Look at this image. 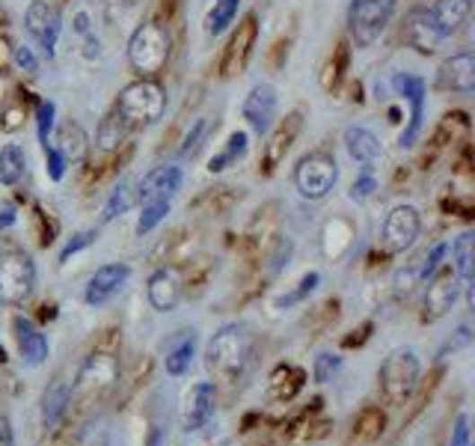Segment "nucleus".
Returning a JSON list of instances; mask_svg holds the SVG:
<instances>
[{
  "label": "nucleus",
  "instance_id": "obj_17",
  "mask_svg": "<svg viewBox=\"0 0 475 446\" xmlns=\"http://www.w3.org/2000/svg\"><path fill=\"white\" fill-rule=\"evenodd\" d=\"M116 381H119V357H116V352L99 348V352H92L81 363L75 390H104V387H110Z\"/></svg>",
  "mask_w": 475,
  "mask_h": 446
},
{
  "label": "nucleus",
  "instance_id": "obj_39",
  "mask_svg": "<svg viewBox=\"0 0 475 446\" xmlns=\"http://www.w3.org/2000/svg\"><path fill=\"white\" fill-rule=\"evenodd\" d=\"M321 286V274L318 271H309V274H303L295 283V289H288L286 295H279L277 300H274V307L277 309H288V307H297V304H303V300L315 292V289Z\"/></svg>",
  "mask_w": 475,
  "mask_h": 446
},
{
  "label": "nucleus",
  "instance_id": "obj_25",
  "mask_svg": "<svg viewBox=\"0 0 475 446\" xmlns=\"http://www.w3.org/2000/svg\"><path fill=\"white\" fill-rule=\"evenodd\" d=\"M244 200V188H235V185H215V188H206L199 193L197 200L190 202L193 211H202V215H229L232 209L238 206V202Z\"/></svg>",
  "mask_w": 475,
  "mask_h": 446
},
{
  "label": "nucleus",
  "instance_id": "obj_23",
  "mask_svg": "<svg viewBox=\"0 0 475 446\" xmlns=\"http://www.w3.org/2000/svg\"><path fill=\"white\" fill-rule=\"evenodd\" d=\"M193 357H197V331L193 327L176 331L163 343V370L172 378L188 375L193 366Z\"/></svg>",
  "mask_w": 475,
  "mask_h": 446
},
{
  "label": "nucleus",
  "instance_id": "obj_46",
  "mask_svg": "<svg viewBox=\"0 0 475 446\" xmlns=\"http://www.w3.org/2000/svg\"><path fill=\"white\" fill-rule=\"evenodd\" d=\"M292 254H295V241L286 236H277L274 247H270V254H268V274H279V271L288 265Z\"/></svg>",
  "mask_w": 475,
  "mask_h": 446
},
{
  "label": "nucleus",
  "instance_id": "obj_34",
  "mask_svg": "<svg viewBox=\"0 0 475 446\" xmlns=\"http://www.w3.org/2000/svg\"><path fill=\"white\" fill-rule=\"evenodd\" d=\"M452 256H454V274L461 277L463 286L472 283V274H475V232H461L458 238H454V245L449 247Z\"/></svg>",
  "mask_w": 475,
  "mask_h": 446
},
{
  "label": "nucleus",
  "instance_id": "obj_63",
  "mask_svg": "<svg viewBox=\"0 0 475 446\" xmlns=\"http://www.w3.org/2000/svg\"><path fill=\"white\" fill-rule=\"evenodd\" d=\"M122 4H137V0H122Z\"/></svg>",
  "mask_w": 475,
  "mask_h": 446
},
{
  "label": "nucleus",
  "instance_id": "obj_54",
  "mask_svg": "<svg viewBox=\"0 0 475 446\" xmlns=\"http://www.w3.org/2000/svg\"><path fill=\"white\" fill-rule=\"evenodd\" d=\"M416 283H422V280H419V265L404 268V271L395 274V289H399V292H410Z\"/></svg>",
  "mask_w": 475,
  "mask_h": 446
},
{
  "label": "nucleus",
  "instance_id": "obj_42",
  "mask_svg": "<svg viewBox=\"0 0 475 446\" xmlns=\"http://www.w3.org/2000/svg\"><path fill=\"white\" fill-rule=\"evenodd\" d=\"M33 116H36L39 143L48 147V143H51V134H54V125H57V104L51 99H39L36 108H33Z\"/></svg>",
  "mask_w": 475,
  "mask_h": 446
},
{
  "label": "nucleus",
  "instance_id": "obj_43",
  "mask_svg": "<svg viewBox=\"0 0 475 446\" xmlns=\"http://www.w3.org/2000/svg\"><path fill=\"white\" fill-rule=\"evenodd\" d=\"M57 229H60V223L54 220V215L48 211L45 206H33V232H36V241H39V247H48V245H54V238H57Z\"/></svg>",
  "mask_w": 475,
  "mask_h": 446
},
{
  "label": "nucleus",
  "instance_id": "obj_56",
  "mask_svg": "<svg viewBox=\"0 0 475 446\" xmlns=\"http://www.w3.org/2000/svg\"><path fill=\"white\" fill-rule=\"evenodd\" d=\"M0 446H15V432L6 414H0Z\"/></svg>",
  "mask_w": 475,
  "mask_h": 446
},
{
  "label": "nucleus",
  "instance_id": "obj_2",
  "mask_svg": "<svg viewBox=\"0 0 475 446\" xmlns=\"http://www.w3.org/2000/svg\"><path fill=\"white\" fill-rule=\"evenodd\" d=\"M172 39L167 24L143 22L128 39V63L140 77H158L170 63Z\"/></svg>",
  "mask_w": 475,
  "mask_h": 446
},
{
  "label": "nucleus",
  "instance_id": "obj_12",
  "mask_svg": "<svg viewBox=\"0 0 475 446\" xmlns=\"http://www.w3.org/2000/svg\"><path fill=\"white\" fill-rule=\"evenodd\" d=\"M392 90L399 93L407 104H410V120H407L401 138H399L401 149H407V147H413V143L419 140V134H422V122H425V95H428L425 90H428V86H425L422 77L399 72V75L392 77Z\"/></svg>",
  "mask_w": 475,
  "mask_h": 446
},
{
  "label": "nucleus",
  "instance_id": "obj_21",
  "mask_svg": "<svg viewBox=\"0 0 475 446\" xmlns=\"http://www.w3.org/2000/svg\"><path fill=\"white\" fill-rule=\"evenodd\" d=\"M184 185V173L176 164H161L152 167L146 176L137 182V202L149 200H172Z\"/></svg>",
  "mask_w": 475,
  "mask_h": 446
},
{
  "label": "nucleus",
  "instance_id": "obj_35",
  "mask_svg": "<svg viewBox=\"0 0 475 446\" xmlns=\"http://www.w3.org/2000/svg\"><path fill=\"white\" fill-rule=\"evenodd\" d=\"M347 66H351V42L342 39V42L333 48V57H330L324 72H321V86L327 93H336L339 86H342L345 75H347Z\"/></svg>",
  "mask_w": 475,
  "mask_h": 446
},
{
  "label": "nucleus",
  "instance_id": "obj_26",
  "mask_svg": "<svg viewBox=\"0 0 475 446\" xmlns=\"http://www.w3.org/2000/svg\"><path fill=\"white\" fill-rule=\"evenodd\" d=\"M72 396H75V384L63 381V378H57L42 390V425L45 429H54L57 423L63 420L66 411H69L72 405Z\"/></svg>",
  "mask_w": 475,
  "mask_h": 446
},
{
  "label": "nucleus",
  "instance_id": "obj_4",
  "mask_svg": "<svg viewBox=\"0 0 475 446\" xmlns=\"http://www.w3.org/2000/svg\"><path fill=\"white\" fill-rule=\"evenodd\" d=\"M419 375H422V363L413 348H399V352H392L381 363V372H377L381 399L386 405H392V408H399V405H404L413 396L416 384H419Z\"/></svg>",
  "mask_w": 475,
  "mask_h": 446
},
{
  "label": "nucleus",
  "instance_id": "obj_24",
  "mask_svg": "<svg viewBox=\"0 0 475 446\" xmlns=\"http://www.w3.org/2000/svg\"><path fill=\"white\" fill-rule=\"evenodd\" d=\"M36 95L27 93L24 86H15V90H9L4 95V102H0V131L4 134H15L24 129L27 116L33 113L36 108Z\"/></svg>",
  "mask_w": 475,
  "mask_h": 446
},
{
  "label": "nucleus",
  "instance_id": "obj_45",
  "mask_svg": "<svg viewBox=\"0 0 475 446\" xmlns=\"http://www.w3.org/2000/svg\"><path fill=\"white\" fill-rule=\"evenodd\" d=\"M339 370H342V357L333 354V352H321V354L315 357V363H312V378H315V384L333 381V378L339 375Z\"/></svg>",
  "mask_w": 475,
  "mask_h": 446
},
{
  "label": "nucleus",
  "instance_id": "obj_49",
  "mask_svg": "<svg viewBox=\"0 0 475 446\" xmlns=\"http://www.w3.org/2000/svg\"><path fill=\"white\" fill-rule=\"evenodd\" d=\"M374 191H377V179H374V173H372V164H363L360 176H356L354 185H351V200L365 202Z\"/></svg>",
  "mask_w": 475,
  "mask_h": 446
},
{
  "label": "nucleus",
  "instance_id": "obj_33",
  "mask_svg": "<svg viewBox=\"0 0 475 446\" xmlns=\"http://www.w3.org/2000/svg\"><path fill=\"white\" fill-rule=\"evenodd\" d=\"M27 173V152L18 143L0 147V185L15 188Z\"/></svg>",
  "mask_w": 475,
  "mask_h": 446
},
{
  "label": "nucleus",
  "instance_id": "obj_50",
  "mask_svg": "<svg viewBox=\"0 0 475 446\" xmlns=\"http://www.w3.org/2000/svg\"><path fill=\"white\" fill-rule=\"evenodd\" d=\"M42 152H45V173H48V179H51V182H63L66 170H69V161L63 158V152L57 149L54 143L42 147Z\"/></svg>",
  "mask_w": 475,
  "mask_h": 446
},
{
  "label": "nucleus",
  "instance_id": "obj_31",
  "mask_svg": "<svg viewBox=\"0 0 475 446\" xmlns=\"http://www.w3.org/2000/svg\"><path fill=\"white\" fill-rule=\"evenodd\" d=\"M247 149H250V134L247 131H232L226 138V143H223V149L217 155H211L208 173L211 176H217V173H226L229 167H238V161L247 158Z\"/></svg>",
  "mask_w": 475,
  "mask_h": 446
},
{
  "label": "nucleus",
  "instance_id": "obj_1",
  "mask_svg": "<svg viewBox=\"0 0 475 446\" xmlns=\"http://www.w3.org/2000/svg\"><path fill=\"white\" fill-rule=\"evenodd\" d=\"M253 357V331L244 322H229L206 345V366L215 381L235 384Z\"/></svg>",
  "mask_w": 475,
  "mask_h": 446
},
{
  "label": "nucleus",
  "instance_id": "obj_19",
  "mask_svg": "<svg viewBox=\"0 0 475 446\" xmlns=\"http://www.w3.org/2000/svg\"><path fill=\"white\" fill-rule=\"evenodd\" d=\"M149 304L158 309V313H172L181 298H184V280H181V268L176 265H163L149 277Z\"/></svg>",
  "mask_w": 475,
  "mask_h": 446
},
{
  "label": "nucleus",
  "instance_id": "obj_27",
  "mask_svg": "<svg viewBox=\"0 0 475 446\" xmlns=\"http://www.w3.org/2000/svg\"><path fill=\"white\" fill-rule=\"evenodd\" d=\"M470 13H472V0H434L431 6V18L443 39L458 33L463 22L470 18Z\"/></svg>",
  "mask_w": 475,
  "mask_h": 446
},
{
  "label": "nucleus",
  "instance_id": "obj_7",
  "mask_svg": "<svg viewBox=\"0 0 475 446\" xmlns=\"http://www.w3.org/2000/svg\"><path fill=\"white\" fill-rule=\"evenodd\" d=\"M36 289V262L24 250H0V300L24 304Z\"/></svg>",
  "mask_w": 475,
  "mask_h": 446
},
{
  "label": "nucleus",
  "instance_id": "obj_51",
  "mask_svg": "<svg viewBox=\"0 0 475 446\" xmlns=\"http://www.w3.org/2000/svg\"><path fill=\"white\" fill-rule=\"evenodd\" d=\"M13 66H18L24 75H36L39 72V60H36V54L31 51L27 45H18L13 48Z\"/></svg>",
  "mask_w": 475,
  "mask_h": 446
},
{
  "label": "nucleus",
  "instance_id": "obj_40",
  "mask_svg": "<svg viewBox=\"0 0 475 446\" xmlns=\"http://www.w3.org/2000/svg\"><path fill=\"white\" fill-rule=\"evenodd\" d=\"M383 429H386V414L381 408H365L360 416H356V423H354V434L360 441H365V443H372V441L381 438Z\"/></svg>",
  "mask_w": 475,
  "mask_h": 446
},
{
  "label": "nucleus",
  "instance_id": "obj_29",
  "mask_svg": "<svg viewBox=\"0 0 475 446\" xmlns=\"http://www.w3.org/2000/svg\"><path fill=\"white\" fill-rule=\"evenodd\" d=\"M345 149L356 164H374L381 158V140L365 125H347L345 129Z\"/></svg>",
  "mask_w": 475,
  "mask_h": 446
},
{
  "label": "nucleus",
  "instance_id": "obj_58",
  "mask_svg": "<svg viewBox=\"0 0 475 446\" xmlns=\"http://www.w3.org/2000/svg\"><path fill=\"white\" fill-rule=\"evenodd\" d=\"M9 66H13V48H9L6 36L0 33V75H6Z\"/></svg>",
  "mask_w": 475,
  "mask_h": 446
},
{
  "label": "nucleus",
  "instance_id": "obj_36",
  "mask_svg": "<svg viewBox=\"0 0 475 446\" xmlns=\"http://www.w3.org/2000/svg\"><path fill=\"white\" fill-rule=\"evenodd\" d=\"M134 206H137V185H134L131 179H119V185L110 191V197L101 209V223H110L116 218H122L125 211L134 209Z\"/></svg>",
  "mask_w": 475,
  "mask_h": 446
},
{
  "label": "nucleus",
  "instance_id": "obj_57",
  "mask_svg": "<svg viewBox=\"0 0 475 446\" xmlns=\"http://www.w3.org/2000/svg\"><path fill=\"white\" fill-rule=\"evenodd\" d=\"M354 334H356V336H345V339H342V345H345V348L363 345L365 339H368V334H372V322H365V325L360 327V331H354Z\"/></svg>",
  "mask_w": 475,
  "mask_h": 446
},
{
  "label": "nucleus",
  "instance_id": "obj_37",
  "mask_svg": "<svg viewBox=\"0 0 475 446\" xmlns=\"http://www.w3.org/2000/svg\"><path fill=\"white\" fill-rule=\"evenodd\" d=\"M128 122L122 120L119 113H116V108L104 116V120L99 122V134H95V140H99V149L101 152H113V149H119L125 138H128Z\"/></svg>",
  "mask_w": 475,
  "mask_h": 446
},
{
  "label": "nucleus",
  "instance_id": "obj_9",
  "mask_svg": "<svg viewBox=\"0 0 475 446\" xmlns=\"http://www.w3.org/2000/svg\"><path fill=\"white\" fill-rule=\"evenodd\" d=\"M256 39H259V15L247 13L241 18V24L235 27V33H232L226 48H223V57H220L223 81H232V77H238L247 69L250 57H253V48H256Z\"/></svg>",
  "mask_w": 475,
  "mask_h": 446
},
{
  "label": "nucleus",
  "instance_id": "obj_11",
  "mask_svg": "<svg viewBox=\"0 0 475 446\" xmlns=\"http://www.w3.org/2000/svg\"><path fill=\"white\" fill-rule=\"evenodd\" d=\"M24 27H27V33H31L33 42L42 48L45 57L57 54V42H60V33H63L60 6L51 4V0H33L24 13Z\"/></svg>",
  "mask_w": 475,
  "mask_h": 446
},
{
  "label": "nucleus",
  "instance_id": "obj_44",
  "mask_svg": "<svg viewBox=\"0 0 475 446\" xmlns=\"http://www.w3.org/2000/svg\"><path fill=\"white\" fill-rule=\"evenodd\" d=\"M211 131V122L208 120H197L190 125V131L184 134L181 147H179V158H197V152L202 149V143H206Z\"/></svg>",
  "mask_w": 475,
  "mask_h": 446
},
{
  "label": "nucleus",
  "instance_id": "obj_48",
  "mask_svg": "<svg viewBox=\"0 0 475 446\" xmlns=\"http://www.w3.org/2000/svg\"><path fill=\"white\" fill-rule=\"evenodd\" d=\"M99 241V229H84V232H75V236L66 241V247L60 250V265H66L75 254H81V250H86L90 245H95Z\"/></svg>",
  "mask_w": 475,
  "mask_h": 446
},
{
  "label": "nucleus",
  "instance_id": "obj_15",
  "mask_svg": "<svg viewBox=\"0 0 475 446\" xmlns=\"http://www.w3.org/2000/svg\"><path fill=\"white\" fill-rule=\"evenodd\" d=\"M128 280H131V265H125V262H108V265L95 268V274L90 277V283L84 289L86 307L110 304V300L125 289Z\"/></svg>",
  "mask_w": 475,
  "mask_h": 446
},
{
  "label": "nucleus",
  "instance_id": "obj_18",
  "mask_svg": "<svg viewBox=\"0 0 475 446\" xmlns=\"http://www.w3.org/2000/svg\"><path fill=\"white\" fill-rule=\"evenodd\" d=\"M277 111H279V99L270 84H256L253 90L247 93L244 104H241V113H244V120L250 122V129H253L259 138L268 134L270 125L277 122Z\"/></svg>",
  "mask_w": 475,
  "mask_h": 446
},
{
  "label": "nucleus",
  "instance_id": "obj_28",
  "mask_svg": "<svg viewBox=\"0 0 475 446\" xmlns=\"http://www.w3.org/2000/svg\"><path fill=\"white\" fill-rule=\"evenodd\" d=\"M57 149L63 152V158L69 164H81L90 155V138H86L84 125L75 120H66L60 129H57Z\"/></svg>",
  "mask_w": 475,
  "mask_h": 446
},
{
  "label": "nucleus",
  "instance_id": "obj_10",
  "mask_svg": "<svg viewBox=\"0 0 475 446\" xmlns=\"http://www.w3.org/2000/svg\"><path fill=\"white\" fill-rule=\"evenodd\" d=\"M422 232V215L416 206H395L383 220L381 245L386 256H399L413 247V241Z\"/></svg>",
  "mask_w": 475,
  "mask_h": 446
},
{
  "label": "nucleus",
  "instance_id": "obj_6",
  "mask_svg": "<svg viewBox=\"0 0 475 446\" xmlns=\"http://www.w3.org/2000/svg\"><path fill=\"white\" fill-rule=\"evenodd\" d=\"M339 182V164L330 152H309L297 161L295 167V188L303 200L309 202H321L330 197V191Z\"/></svg>",
  "mask_w": 475,
  "mask_h": 446
},
{
  "label": "nucleus",
  "instance_id": "obj_22",
  "mask_svg": "<svg viewBox=\"0 0 475 446\" xmlns=\"http://www.w3.org/2000/svg\"><path fill=\"white\" fill-rule=\"evenodd\" d=\"M13 334H15V343H18V354H22L24 366H42L48 361V354H51V343H48V336L42 334V327L33 325L27 316H15L13 318Z\"/></svg>",
  "mask_w": 475,
  "mask_h": 446
},
{
  "label": "nucleus",
  "instance_id": "obj_13",
  "mask_svg": "<svg viewBox=\"0 0 475 446\" xmlns=\"http://www.w3.org/2000/svg\"><path fill=\"white\" fill-rule=\"evenodd\" d=\"M461 277L454 274L452 268H440L437 274L428 280V292H425V304H422V322H440V318L454 307V300L461 295Z\"/></svg>",
  "mask_w": 475,
  "mask_h": 446
},
{
  "label": "nucleus",
  "instance_id": "obj_62",
  "mask_svg": "<svg viewBox=\"0 0 475 446\" xmlns=\"http://www.w3.org/2000/svg\"><path fill=\"white\" fill-rule=\"evenodd\" d=\"M86 4H104V0H86Z\"/></svg>",
  "mask_w": 475,
  "mask_h": 446
},
{
  "label": "nucleus",
  "instance_id": "obj_3",
  "mask_svg": "<svg viewBox=\"0 0 475 446\" xmlns=\"http://www.w3.org/2000/svg\"><path fill=\"white\" fill-rule=\"evenodd\" d=\"M113 108L125 122H128V129L152 125L161 120L163 111H167V93H163V86L154 81V77H137V81H131L119 93Z\"/></svg>",
  "mask_w": 475,
  "mask_h": 446
},
{
  "label": "nucleus",
  "instance_id": "obj_52",
  "mask_svg": "<svg viewBox=\"0 0 475 446\" xmlns=\"http://www.w3.org/2000/svg\"><path fill=\"white\" fill-rule=\"evenodd\" d=\"M470 343H472V331H470L467 325H461L458 331H454L452 339H445V345L437 352V357H445L449 352H452V354H454V352H461V348H467Z\"/></svg>",
  "mask_w": 475,
  "mask_h": 446
},
{
  "label": "nucleus",
  "instance_id": "obj_47",
  "mask_svg": "<svg viewBox=\"0 0 475 446\" xmlns=\"http://www.w3.org/2000/svg\"><path fill=\"white\" fill-rule=\"evenodd\" d=\"M445 256H449V245H445V241H440V245L431 247V254L419 262V280H422V283H428V280L445 265Z\"/></svg>",
  "mask_w": 475,
  "mask_h": 446
},
{
  "label": "nucleus",
  "instance_id": "obj_16",
  "mask_svg": "<svg viewBox=\"0 0 475 446\" xmlns=\"http://www.w3.org/2000/svg\"><path fill=\"white\" fill-rule=\"evenodd\" d=\"M217 408V390L211 381H199L193 384L188 393H184V402H181V429L184 432H199L206 429L208 420L215 416Z\"/></svg>",
  "mask_w": 475,
  "mask_h": 446
},
{
  "label": "nucleus",
  "instance_id": "obj_61",
  "mask_svg": "<svg viewBox=\"0 0 475 446\" xmlns=\"http://www.w3.org/2000/svg\"><path fill=\"white\" fill-rule=\"evenodd\" d=\"M0 33H4V13H0Z\"/></svg>",
  "mask_w": 475,
  "mask_h": 446
},
{
  "label": "nucleus",
  "instance_id": "obj_30",
  "mask_svg": "<svg viewBox=\"0 0 475 446\" xmlns=\"http://www.w3.org/2000/svg\"><path fill=\"white\" fill-rule=\"evenodd\" d=\"M467 134H470V116L463 111H452V113H445L437 129H434L431 149L440 152L445 147H454V143H463Z\"/></svg>",
  "mask_w": 475,
  "mask_h": 446
},
{
  "label": "nucleus",
  "instance_id": "obj_5",
  "mask_svg": "<svg viewBox=\"0 0 475 446\" xmlns=\"http://www.w3.org/2000/svg\"><path fill=\"white\" fill-rule=\"evenodd\" d=\"M395 6L399 0H351L347 6V42L354 48H368L374 45L386 24L392 22Z\"/></svg>",
  "mask_w": 475,
  "mask_h": 446
},
{
  "label": "nucleus",
  "instance_id": "obj_41",
  "mask_svg": "<svg viewBox=\"0 0 475 446\" xmlns=\"http://www.w3.org/2000/svg\"><path fill=\"white\" fill-rule=\"evenodd\" d=\"M170 202L172 200H149V202H140L143 211H140V218H137V236H149V232L158 227V223L170 215Z\"/></svg>",
  "mask_w": 475,
  "mask_h": 446
},
{
  "label": "nucleus",
  "instance_id": "obj_53",
  "mask_svg": "<svg viewBox=\"0 0 475 446\" xmlns=\"http://www.w3.org/2000/svg\"><path fill=\"white\" fill-rule=\"evenodd\" d=\"M449 446H470V414H458V420L452 425Z\"/></svg>",
  "mask_w": 475,
  "mask_h": 446
},
{
  "label": "nucleus",
  "instance_id": "obj_38",
  "mask_svg": "<svg viewBox=\"0 0 475 446\" xmlns=\"http://www.w3.org/2000/svg\"><path fill=\"white\" fill-rule=\"evenodd\" d=\"M238 9H241V0H215V6H211V13L206 18V33L220 36L223 31H229L238 18Z\"/></svg>",
  "mask_w": 475,
  "mask_h": 446
},
{
  "label": "nucleus",
  "instance_id": "obj_60",
  "mask_svg": "<svg viewBox=\"0 0 475 446\" xmlns=\"http://www.w3.org/2000/svg\"><path fill=\"white\" fill-rule=\"evenodd\" d=\"M161 6H163V13L172 15V13H176V9L181 6V0H161Z\"/></svg>",
  "mask_w": 475,
  "mask_h": 446
},
{
  "label": "nucleus",
  "instance_id": "obj_55",
  "mask_svg": "<svg viewBox=\"0 0 475 446\" xmlns=\"http://www.w3.org/2000/svg\"><path fill=\"white\" fill-rule=\"evenodd\" d=\"M15 223H18V209H15V202L0 200V232L13 229Z\"/></svg>",
  "mask_w": 475,
  "mask_h": 446
},
{
  "label": "nucleus",
  "instance_id": "obj_59",
  "mask_svg": "<svg viewBox=\"0 0 475 446\" xmlns=\"http://www.w3.org/2000/svg\"><path fill=\"white\" fill-rule=\"evenodd\" d=\"M75 22H77V33H90V18H86L84 13H81V15H77V18H75Z\"/></svg>",
  "mask_w": 475,
  "mask_h": 446
},
{
  "label": "nucleus",
  "instance_id": "obj_8",
  "mask_svg": "<svg viewBox=\"0 0 475 446\" xmlns=\"http://www.w3.org/2000/svg\"><path fill=\"white\" fill-rule=\"evenodd\" d=\"M300 131H303V108L288 111L283 120H277L274 125H270L268 140H265V147H261L259 173H265V176H274L279 164L286 161V155L292 152Z\"/></svg>",
  "mask_w": 475,
  "mask_h": 446
},
{
  "label": "nucleus",
  "instance_id": "obj_14",
  "mask_svg": "<svg viewBox=\"0 0 475 446\" xmlns=\"http://www.w3.org/2000/svg\"><path fill=\"white\" fill-rule=\"evenodd\" d=\"M401 39H404V45H407V48H413V51H416V54H422V57L437 54V48H440V42H443V36H440V31H437V24H434L431 9L413 6L410 13L404 15Z\"/></svg>",
  "mask_w": 475,
  "mask_h": 446
},
{
  "label": "nucleus",
  "instance_id": "obj_32",
  "mask_svg": "<svg viewBox=\"0 0 475 446\" xmlns=\"http://www.w3.org/2000/svg\"><path fill=\"white\" fill-rule=\"evenodd\" d=\"M303 384H306V372L300 370V366L283 363V366H277L274 375H270V396L279 402H292L295 396L303 390Z\"/></svg>",
  "mask_w": 475,
  "mask_h": 446
},
{
  "label": "nucleus",
  "instance_id": "obj_20",
  "mask_svg": "<svg viewBox=\"0 0 475 446\" xmlns=\"http://www.w3.org/2000/svg\"><path fill=\"white\" fill-rule=\"evenodd\" d=\"M437 86L454 95H472L475 93V57L472 51H458L449 60H443L437 72Z\"/></svg>",
  "mask_w": 475,
  "mask_h": 446
}]
</instances>
